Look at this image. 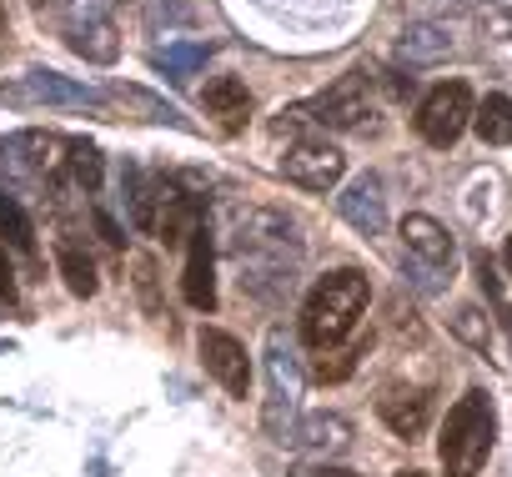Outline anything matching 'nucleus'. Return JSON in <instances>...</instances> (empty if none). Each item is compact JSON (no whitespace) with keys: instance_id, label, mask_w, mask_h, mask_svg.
I'll return each mask as SVG.
<instances>
[{"instance_id":"nucleus-1","label":"nucleus","mask_w":512,"mask_h":477,"mask_svg":"<svg viewBox=\"0 0 512 477\" xmlns=\"http://www.w3.org/2000/svg\"><path fill=\"white\" fill-rule=\"evenodd\" d=\"M367 302H372V282H367L362 267H337V272H327V277L312 287L307 307H302V342H307L312 352L342 347V342L352 337L357 317L367 312Z\"/></svg>"},{"instance_id":"nucleus-2","label":"nucleus","mask_w":512,"mask_h":477,"mask_svg":"<svg viewBox=\"0 0 512 477\" xmlns=\"http://www.w3.org/2000/svg\"><path fill=\"white\" fill-rule=\"evenodd\" d=\"M492 437H497V412H492V397L482 387L462 392L452 407H447V422H442V437H437V462L447 477H477L487 452H492Z\"/></svg>"},{"instance_id":"nucleus-3","label":"nucleus","mask_w":512,"mask_h":477,"mask_svg":"<svg viewBox=\"0 0 512 477\" xmlns=\"http://www.w3.org/2000/svg\"><path fill=\"white\" fill-rule=\"evenodd\" d=\"M472 116H477V101H472V91H467V81H442V86H432L427 96H422V106H417V136L427 141V146H437V151H447V146H457V136L472 126Z\"/></svg>"},{"instance_id":"nucleus-4","label":"nucleus","mask_w":512,"mask_h":477,"mask_svg":"<svg viewBox=\"0 0 512 477\" xmlns=\"http://www.w3.org/2000/svg\"><path fill=\"white\" fill-rule=\"evenodd\" d=\"M282 176L307 186V191H332L342 176H347V156L327 141V136H302L287 146L282 156Z\"/></svg>"},{"instance_id":"nucleus-5","label":"nucleus","mask_w":512,"mask_h":477,"mask_svg":"<svg viewBox=\"0 0 512 477\" xmlns=\"http://www.w3.org/2000/svg\"><path fill=\"white\" fill-rule=\"evenodd\" d=\"M196 352H201V367H206L231 397H246V392H251V357H246V347H241L231 332L201 327V332H196Z\"/></svg>"},{"instance_id":"nucleus-6","label":"nucleus","mask_w":512,"mask_h":477,"mask_svg":"<svg viewBox=\"0 0 512 477\" xmlns=\"http://www.w3.org/2000/svg\"><path fill=\"white\" fill-rule=\"evenodd\" d=\"M181 297H186V307H196V312H216V252H211V231H206V221L186 236Z\"/></svg>"},{"instance_id":"nucleus-7","label":"nucleus","mask_w":512,"mask_h":477,"mask_svg":"<svg viewBox=\"0 0 512 477\" xmlns=\"http://www.w3.org/2000/svg\"><path fill=\"white\" fill-rule=\"evenodd\" d=\"M377 417L402 437V442H417L432 422V392L427 387H387L377 397Z\"/></svg>"},{"instance_id":"nucleus-8","label":"nucleus","mask_w":512,"mask_h":477,"mask_svg":"<svg viewBox=\"0 0 512 477\" xmlns=\"http://www.w3.org/2000/svg\"><path fill=\"white\" fill-rule=\"evenodd\" d=\"M201 106H206V116H216V126L231 131V136L251 121V91H246L236 76H211V81L201 86Z\"/></svg>"},{"instance_id":"nucleus-9","label":"nucleus","mask_w":512,"mask_h":477,"mask_svg":"<svg viewBox=\"0 0 512 477\" xmlns=\"http://www.w3.org/2000/svg\"><path fill=\"white\" fill-rule=\"evenodd\" d=\"M397 231H402V247H407L417 262H427V267H452V236H447L442 221L412 211V216H402Z\"/></svg>"},{"instance_id":"nucleus-10","label":"nucleus","mask_w":512,"mask_h":477,"mask_svg":"<svg viewBox=\"0 0 512 477\" xmlns=\"http://www.w3.org/2000/svg\"><path fill=\"white\" fill-rule=\"evenodd\" d=\"M317 121L322 126H362V116H372V106H367V96H362V71H352V76H342L322 101H317Z\"/></svg>"},{"instance_id":"nucleus-11","label":"nucleus","mask_w":512,"mask_h":477,"mask_svg":"<svg viewBox=\"0 0 512 477\" xmlns=\"http://www.w3.org/2000/svg\"><path fill=\"white\" fill-rule=\"evenodd\" d=\"M56 267H61V282H66V292L71 297H96V287H101V277H96V262L81 252V247H71V242H61L56 247Z\"/></svg>"},{"instance_id":"nucleus-12","label":"nucleus","mask_w":512,"mask_h":477,"mask_svg":"<svg viewBox=\"0 0 512 477\" xmlns=\"http://www.w3.org/2000/svg\"><path fill=\"white\" fill-rule=\"evenodd\" d=\"M472 131H477L482 146H512V101H507V96H487V101H477Z\"/></svg>"},{"instance_id":"nucleus-13","label":"nucleus","mask_w":512,"mask_h":477,"mask_svg":"<svg viewBox=\"0 0 512 477\" xmlns=\"http://www.w3.org/2000/svg\"><path fill=\"white\" fill-rule=\"evenodd\" d=\"M0 236H6L21 257H36V226H31V216L21 211V201L6 196V191H0Z\"/></svg>"},{"instance_id":"nucleus-14","label":"nucleus","mask_w":512,"mask_h":477,"mask_svg":"<svg viewBox=\"0 0 512 477\" xmlns=\"http://www.w3.org/2000/svg\"><path fill=\"white\" fill-rule=\"evenodd\" d=\"M66 171L81 191H96L101 186V151L91 141H66Z\"/></svg>"},{"instance_id":"nucleus-15","label":"nucleus","mask_w":512,"mask_h":477,"mask_svg":"<svg viewBox=\"0 0 512 477\" xmlns=\"http://www.w3.org/2000/svg\"><path fill=\"white\" fill-rule=\"evenodd\" d=\"M362 352H367V342H357V347H332V352L317 357L312 377H317V382H342V377H352V367H357Z\"/></svg>"},{"instance_id":"nucleus-16","label":"nucleus","mask_w":512,"mask_h":477,"mask_svg":"<svg viewBox=\"0 0 512 477\" xmlns=\"http://www.w3.org/2000/svg\"><path fill=\"white\" fill-rule=\"evenodd\" d=\"M136 287H141V302L151 317H161V302H156V262L151 257H136Z\"/></svg>"},{"instance_id":"nucleus-17","label":"nucleus","mask_w":512,"mask_h":477,"mask_svg":"<svg viewBox=\"0 0 512 477\" xmlns=\"http://www.w3.org/2000/svg\"><path fill=\"white\" fill-rule=\"evenodd\" d=\"M0 302H6V307H16V302H21V287H16V267H11L6 247H0Z\"/></svg>"},{"instance_id":"nucleus-18","label":"nucleus","mask_w":512,"mask_h":477,"mask_svg":"<svg viewBox=\"0 0 512 477\" xmlns=\"http://www.w3.org/2000/svg\"><path fill=\"white\" fill-rule=\"evenodd\" d=\"M96 226H101V236H106V247H111V252H121V231H116V221L96 211Z\"/></svg>"},{"instance_id":"nucleus-19","label":"nucleus","mask_w":512,"mask_h":477,"mask_svg":"<svg viewBox=\"0 0 512 477\" xmlns=\"http://www.w3.org/2000/svg\"><path fill=\"white\" fill-rule=\"evenodd\" d=\"M502 267H507V277H512V231H507V247H502Z\"/></svg>"},{"instance_id":"nucleus-20","label":"nucleus","mask_w":512,"mask_h":477,"mask_svg":"<svg viewBox=\"0 0 512 477\" xmlns=\"http://www.w3.org/2000/svg\"><path fill=\"white\" fill-rule=\"evenodd\" d=\"M502 327H507V337H512V307L502 302Z\"/></svg>"},{"instance_id":"nucleus-21","label":"nucleus","mask_w":512,"mask_h":477,"mask_svg":"<svg viewBox=\"0 0 512 477\" xmlns=\"http://www.w3.org/2000/svg\"><path fill=\"white\" fill-rule=\"evenodd\" d=\"M397 477H427V472H397Z\"/></svg>"}]
</instances>
